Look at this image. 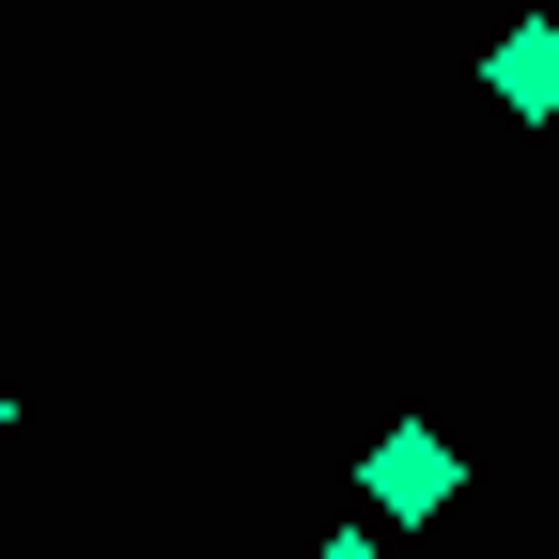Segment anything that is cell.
Segmentation results:
<instances>
[{
  "label": "cell",
  "instance_id": "6da1fadb",
  "mask_svg": "<svg viewBox=\"0 0 559 559\" xmlns=\"http://www.w3.org/2000/svg\"><path fill=\"white\" fill-rule=\"evenodd\" d=\"M373 513H389V528L451 513V436H419V419H404V436H373Z\"/></svg>",
  "mask_w": 559,
  "mask_h": 559
},
{
  "label": "cell",
  "instance_id": "7a4b0ae2",
  "mask_svg": "<svg viewBox=\"0 0 559 559\" xmlns=\"http://www.w3.org/2000/svg\"><path fill=\"white\" fill-rule=\"evenodd\" d=\"M481 79H498V109H559V16H513Z\"/></svg>",
  "mask_w": 559,
  "mask_h": 559
},
{
  "label": "cell",
  "instance_id": "3957f363",
  "mask_svg": "<svg viewBox=\"0 0 559 559\" xmlns=\"http://www.w3.org/2000/svg\"><path fill=\"white\" fill-rule=\"evenodd\" d=\"M311 559H389V544H358V528H326V544H311Z\"/></svg>",
  "mask_w": 559,
  "mask_h": 559
},
{
  "label": "cell",
  "instance_id": "277c9868",
  "mask_svg": "<svg viewBox=\"0 0 559 559\" xmlns=\"http://www.w3.org/2000/svg\"><path fill=\"white\" fill-rule=\"evenodd\" d=\"M0 436H16V389H0Z\"/></svg>",
  "mask_w": 559,
  "mask_h": 559
}]
</instances>
